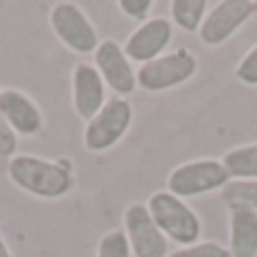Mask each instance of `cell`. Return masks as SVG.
<instances>
[{
  "label": "cell",
  "mask_w": 257,
  "mask_h": 257,
  "mask_svg": "<svg viewBox=\"0 0 257 257\" xmlns=\"http://www.w3.org/2000/svg\"><path fill=\"white\" fill-rule=\"evenodd\" d=\"M133 120V108L124 97H111L102 111L86 122L84 147L88 151H106L128 131Z\"/></svg>",
  "instance_id": "277c9868"
},
{
  "label": "cell",
  "mask_w": 257,
  "mask_h": 257,
  "mask_svg": "<svg viewBox=\"0 0 257 257\" xmlns=\"http://www.w3.org/2000/svg\"><path fill=\"white\" fill-rule=\"evenodd\" d=\"M0 257H12V253H9V248H7V244H5V239H3V235H0Z\"/></svg>",
  "instance_id": "7402d4cb"
},
{
  "label": "cell",
  "mask_w": 257,
  "mask_h": 257,
  "mask_svg": "<svg viewBox=\"0 0 257 257\" xmlns=\"http://www.w3.org/2000/svg\"><path fill=\"white\" fill-rule=\"evenodd\" d=\"M205 7H208L205 0H174L172 18L185 32H196L205 21Z\"/></svg>",
  "instance_id": "2e32d148"
},
{
  "label": "cell",
  "mask_w": 257,
  "mask_h": 257,
  "mask_svg": "<svg viewBox=\"0 0 257 257\" xmlns=\"http://www.w3.org/2000/svg\"><path fill=\"white\" fill-rule=\"evenodd\" d=\"M228 172L219 160H194L176 167L167 178V187L174 196H199L205 192L228 185Z\"/></svg>",
  "instance_id": "5b68a950"
},
{
  "label": "cell",
  "mask_w": 257,
  "mask_h": 257,
  "mask_svg": "<svg viewBox=\"0 0 257 257\" xmlns=\"http://www.w3.org/2000/svg\"><path fill=\"white\" fill-rule=\"evenodd\" d=\"M257 12V0H223L205 16L199 36L205 45H221Z\"/></svg>",
  "instance_id": "ba28073f"
},
{
  "label": "cell",
  "mask_w": 257,
  "mask_h": 257,
  "mask_svg": "<svg viewBox=\"0 0 257 257\" xmlns=\"http://www.w3.org/2000/svg\"><path fill=\"white\" fill-rule=\"evenodd\" d=\"M124 235L136 257H167V237L156 226L147 205L131 203L126 208Z\"/></svg>",
  "instance_id": "52a82bcc"
},
{
  "label": "cell",
  "mask_w": 257,
  "mask_h": 257,
  "mask_svg": "<svg viewBox=\"0 0 257 257\" xmlns=\"http://www.w3.org/2000/svg\"><path fill=\"white\" fill-rule=\"evenodd\" d=\"M235 77L246 86H257V45L239 61Z\"/></svg>",
  "instance_id": "d6986e66"
},
{
  "label": "cell",
  "mask_w": 257,
  "mask_h": 257,
  "mask_svg": "<svg viewBox=\"0 0 257 257\" xmlns=\"http://www.w3.org/2000/svg\"><path fill=\"white\" fill-rule=\"evenodd\" d=\"M223 203L232 210H253L257 212V181H228L221 192Z\"/></svg>",
  "instance_id": "9a60e30c"
},
{
  "label": "cell",
  "mask_w": 257,
  "mask_h": 257,
  "mask_svg": "<svg viewBox=\"0 0 257 257\" xmlns=\"http://www.w3.org/2000/svg\"><path fill=\"white\" fill-rule=\"evenodd\" d=\"M72 104H75V113L86 122L93 120L106 104L104 79L95 66H88V63H77L75 66V72H72Z\"/></svg>",
  "instance_id": "30bf717a"
},
{
  "label": "cell",
  "mask_w": 257,
  "mask_h": 257,
  "mask_svg": "<svg viewBox=\"0 0 257 257\" xmlns=\"http://www.w3.org/2000/svg\"><path fill=\"white\" fill-rule=\"evenodd\" d=\"M149 208L156 226L163 230L165 237L178 241V244H194L201 235V221L194 210L183 199L174 196L172 192H156L149 196Z\"/></svg>",
  "instance_id": "7a4b0ae2"
},
{
  "label": "cell",
  "mask_w": 257,
  "mask_h": 257,
  "mask_svg": "<svg viewBox=\"0 0 257 257\" xmlns=\"http://www.w3.org/2000/svg\"><path fill=\"white\" fill-rule=\"evenodd\" d=\"M196 72V59L187 50H176V52L163 54V57L154 59V61L140 66L136 72L138 86L145 90H167L174 86L187 81Z\"/></svg>",
  "instance_id": "8992f818"
},
{
  "label": "cell",
  "mask_w": 257,
  "mask_h": 257,
  "mask_svg": "<svg viewBox=\"0 0 257 257\" xmlns=\"http://www.w3.org/2000/svg\"><path fill=\"white\" fill-rule=\"evenodd\" d=\"M167 257H230V253L214 241H203V244H194L187 248H178Z\"/></svg>",
  "instance_id": "ac0fdd59"
},
{
  "label": "cell",
  "mask_w": 257,
  "mask_h": 257,
  "mask_svg": "<svg viewBox=\"0 0 257 257\" xmlns=\"http://www.w3.org/2000/svg\"><path fill=\"white\" fill-rule=\"evenodd\" d=\"M16 154V131L0 115V158H9Z\"/></svg>",
  "instance_id": "ffe728a7"
},
{
  "label": "cell",
  "mask_w": 257,
  "mask_h": 257,
  "mask_svg": "<svg viewBox=\"0 0 257 257\" xmlns=\"http://www.w3.org/2000/svg\"><path fill=\"white\" fill-rule=\"evenodd\" d=\"M97 257H131L124 230H108L97 244Z\"/></svg>",
  "instance_id": "e0dca14e"
},
{
  "label": "cell",
  "mask_w": 257,
  "mask_h": 257,
  "mask_svg": "<svg viewBox=\"0 0 257 257\" xmlns=\"http://www.w3.org/2000/svg\"><path fill=\"white\" fill-rule=\"evenodd\" d=\"M151 5H154L151 0H120L117 7L122 9V14H126L133 21H142V18H147Z\"/></svg>",
  "instance_id": "44dd1931"
},
{
  "label": "cell",
  "mask_w": 257,
  "mask_h": 257,
  "mask_svg": "<svg viewBox=\"0 0 257 257\" xmlns=\"http://www.w3.org/2000/svg\"><path fill=\"white\" fill-rule=\"evenodd\" d=\"M95 68L102 75L104 84L117 95H131L138 86V77L131 68V61L124 54V48L115 41L106 39L95 50Z\"/></svg>",
  "instance_id": "9c48e42d"
},
{
  "label": "cell",
  "mask_w": 257,
  "mask_h": 257,
  "mask_svg": "<svg viewBox=\"0 0 257 257\" xmlns=\"http://www.w3.org/2000/svg\"><path fill=\"white\" fill-rule=\"evenodd\" d=\"M223 167L235 181H257V145L237 147L223 156Z\"/></svg>",
  "instance_id": "5bb4252c"
},
{
  "label": "cell",
  "mask_w": 257,
  "mask_h": 257,
  "mask_svg": "<svg viewBox=\"0 0 257 257\" xmlns=\"http://www.w3.org/2000/svg\"><path fill=\"white\" fill-rule=\"evenodd\" d=\"M7 174L14 185L41 199H59L72 190V167L68 163L45 160L41 156L21 154L9 160Z\"/></svg>",
  "instance_id": "6da1fadb"
},
{
  "label": "cell",
  "mask_w": 257,
  "mask_h": 257,
  "mask_svg": "<svg viewBox=\"0 0 257 257\" xmlns=\"http://www.w3.org/2000/svg\"><path fill=\"white\" fill-rule=\"evenodd\" d=\"M169 41H172V25L167 18H149L126 39L124 54L128 61H138L145 66L160 57Z\"/></svg>",
  "instance_id": "8fae6325"
},
{
  "label": "cell",
  "mask_w": 257,
  "mask_h": 257,
  "mask_svg": "<svg viewBox=\"0 0 257 257\" xmlns=\"http://www.w3.org/2000/svg\"><path fill=\"white\" fill-rule=\"evenodd\" d=\"M0 115L9 122V126L18 136H34L43 124L39 106L25 93L14 88H7L0 93Z\"/></svg>",
  "instance_id": "7c38bea8"
},
{
  "label": "cell",
  "mask_w": 257,
  "mask_h": 257,
  "mask_svg": "<svg viewBox=\"0 0 257 257\" xmlns=\"http://www.w3.org/2000/svg\"><path fill=\"white\" fill-rule=\"evenodd\" d=\"M230 255H257V212L253 210H232L230 212Z\"/></svg>",
  "instance_id": "4fadbf2b"
},
{
  "label": "cell",
  "mask_w": 257,
  "mask_h": 257,
  "mask_svg": "<svg viewBox=\"0 0 257 257\" xmlns=\"http://www.w3.org/2000/svg\"><path fill=\"white\" fill-rule=\"evenodd\" d=\"M50 27L57 34V39L68 50L77 54H95L102 41L97 39L93 23L88 21L79 5L75 3H57L50 9Z\"/></svg>",
  "instance_id": "3957f363"
}]
</instances>
